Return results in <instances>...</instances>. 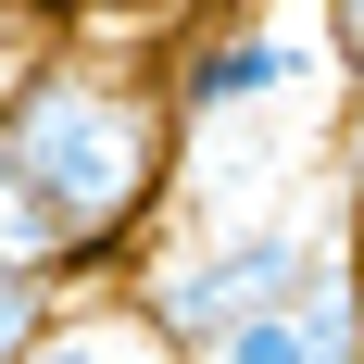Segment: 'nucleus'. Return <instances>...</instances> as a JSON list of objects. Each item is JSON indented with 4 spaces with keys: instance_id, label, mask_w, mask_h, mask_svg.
<instances>
[{
    "instance_id": "1",
    "label": "nucleus",
    "mask_w": 364,
    "mask_h": 364,
    "mask_svg": "<svg viewBox=\"0 0 364 364\" xmlns=\"http://www.w3.org/2000/svg\"><path fill=\"white\" fill-rule=\"evenodd\" d=\"M0 139L63 214V289L139 277L151 239L176 226L188 139L164 101V63H126V50H88L75 26H50L0 75Z\"/></svg>"
},
{
    "instance_id": "2",
    "label": "nucleus",
    "mask_w": 364,
    "mask_h": 364,
    "mask_svg": "<svg viewBox=\"0 0 364 364\" xmlns=\"http://www.w3.org/2000/svg\"><path fill=\"white\" fill-rule=\"evenodd\" d=\"M314 264H327V239H314L301 214H252V226H188V239H151V264L126 277V289H139L151 314L201 352V339L239 327V314H277Z\"/></svg>"
},
{
    "instance_id": "3",
    "label": "nucleus",
    "mask_w": 364,
    "mask_h": 364,
    "mask_svg": "<svg viewBox=\"0 0 364 364\" xmlns=\"http://www.w3.org/2000/svg\"><path fill=\"white\" fill-rule=\"evenodd\" d=\"M314 75H327V38L277 26L264 0H201L188 38L164 50V101H176V139H214V126H264V113H289Z\"/></svg>"
},
{
    "instance_id": "4",
    "label": "nucleus",
    "mask_w": 364,
    "mask_h": 364,
    "mask_svg": "<svg viewBox=\"0 0 364 364\" xmlns=\"http://www.w3.org/2000/svg\"><path fill=\"white\" fill-rule=\"evenodd\" d=\"M26 364H201V352H188L126 277H101V289H63V301H50V327H38Z\"/></svg>"
},
{
    "instance_id": "5",
    "label": "nucleus",
    "mask_w": 364,
    "mask_h": 364,
    "mask_svg": "<svg viewBox=\"0 0 364 364\" xmlns=\"http://www.w3.org/2000/svg\"><path fill=\"white\" fill-rule=\"evenodd\" d=\"M0 264H26V277H63V214H50V188L13 164V139H0Z\"/></svg>"
},
{
    "instance_id": "6",
    "label": "nucleus",
    "mask_w": 364,
    "mask_h": 364,
    "mask_svg": "<svg viewBox=\"0 0 364 364\" xmlns=\"http://www.w3.org/2000/svg\"><path fill=\"white\" fill-rule=\"evenodd\" d=\"M50 301H63V277H26V264H0V364H26V352H38Z\"/></svg>"
},
{
    "instance_id": "7",
    "label": "nucleus",
    "mask_w": 364,
    "mask_h": 364,
    "mask_svg": "<svg viewBox=\"0 0 364 364\" xmlns=\"http://www.w3.org/2000/svg\"><path fill=\"white\" fill-rule=\"evenodd\" d=\"M314 38H327V75L352 88V113H364V0H314Z\"/></svg>"
},
{
    "instance_id": "8",
    "label": "nucleus",
    "mask_w": 364,
    "mask_h": 364,
    "mask_svg": "<svg viewBox=\"0 0 364 364\" xmlns=\"http://www.w3.org/2000/svg\"><path fill=\"white\" fill-rule=\"evenodd\" d=\"M327 252H339V277L364 289V164H352V201H339V226H327Z\"/></svg>"
},
{
    "instance_id": "9",
    "label": "nucleus",
    "mask_w": 364,
    "mask_h": 364,
    "mask_svg": "<svg viewBox=\"0 0 364 364\" xmlns=\"http://www.w3.org/2000/svg\"><path fill=\"white\" fill-rule=\"evenodd\" d=\"M88 0H0V26H26V38H50V26H75Z\"/></svg>"
},
{
    "instance_id": "10",
    "label": "nucleus",
    "mask_w": 364,
    "mask_h": 364,
    "mask_svg": "<svg viewBox=\"0 0 364 364\" xmlns=\"http://www.w3.org/2000/svg\"><path fill=\"white\" fill-rule=\"evenodd\" d=\"M88 13H101V0H88Z\"/></svg>"
}]
</instances>
